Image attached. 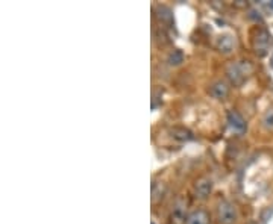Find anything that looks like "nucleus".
<instances>
[{
	"label": "nucleus",
	"instance_id": "f257e3e1",
	"mask_svg": "<svg viewBox=\"0 0 273 224\" xmlns=\"http://www.w3.org/2000/svg\"><path fill=\"white\" fill-rule=\"evenodd\" d=\"M252 73V66L249 61H238L232 62L226 68V74L229 77L231 84L234 85H242L245 82V79Z\"/></svg>",
	"mask_w": 273,
	"mask_h": 224
},
{
	"label": "nucleus",
	"instance_id": "f03ea898",
	"mask_svg": "<svg viewBox=\"0 0 273 224\" xmlns=\"http://www.w3.org/2000/svg\"><path fill=\"white\" fill-rule=\"evenodd\" d=\"M238 218V212L234 203L223 200L217 206V221L219 224H234Z\"/></svg>",
	"mask_w": 273,
	"mask_h": 224
},
{
	"label": "nucleus",
	"instance_id": "7ed1b4c3",
	"mask_svg": "<svg viewBox=\"0 0 273 224\" xmlns=\"http://www.w3.org/2000/svg\"><path fill=\"white\" fill-rule=\"evenodd\" d=\"M269 43H270V37L267 34V30L260 29L258 32H256V38L253 40V45H255L256 53L264 55L269 49Z\"/></svg>",
	"mask_w": 273,
	"mask_h": 224
},
{
	"label": "nucleus",
	"instance_id": "20e7f679",
	"mask_svg": "<svg viewBox=\"0 0 273 224\" xmlns=\"http://www.w3.org/2000/svg\"><path fill=\"white\" fill-rule=\"evenodd\" d=\"M213 191V180L208 178H202L195 185V194L198 199H206Z\"/></svg>",
	"mask_w": 273,
	"mask_h": 224
},
{
	"label": "nucleus",
	"instance_id": "39448f33",
	"mask_svg": "<svg viewBox=\"0 0 273 224\" xmlns=\"http://www.w3.org/2000/svg\"><path fill=\"white\" fill-rule=\"evenodd\" d=\"M228 121H229V124H231V127L235 131V132H245L246 131V121H245V118L238 114L237 111H229L228 112Z\"/></svg>",
	"mask_w": 273,
	"mask_h": 224
},
{
	"label": "nucleus",
	"instance_id": "423d86ee",
	"mask_svg": "<svg viewBox=\"0 0 273 224\" xmlns=\"http://www.w3.org/2000/svg\"><path fill=\"white\" fill-rule=\"evenodd\" d=\"M210 94L214 99H226L229 94V87L226 82L223 81H217L210 87Z\"/></svg>",
	"mask_w": 273,
	"mask_h": 224
},
{
	"label": "nucleus",
	"instance_id": "0eeeda50",
	"mask_svg": "<svg viewBox=\"0 0 273 224\" xmlns=\"http://www.w3.org/2000/svg\"><path fill=\"white\" fill-rule=\"evenodd\" d=\"M187 224H210V214L205 209H196L187 217Z\"/></svg>",
	"mask_w": 273,
	"mask_h": 224
},
{
	"label": "nucleus",
	"instance_id": "6e6552de",
	"mask_svg": "<svg viewBox=\"0 0 273 224\" xmlns=\"http://www.w3.org/2000/svg\"><path fill=\"white\" fill-rule=\"evenodd\" d=\"M234 45H235V41L231 35H222L219 37L217 40V49L222 52V53H229L234 50Z\"/></svg>",
	"mask_w": 273,
	"mask_h": 224
},
{
	"label": "nucleus",
	"instance_id": "1a4fd4ad",
	"mask_svg": "<svg viewBox=\"0 0 273 224\" xmlns=\"http://www.w3.org/2000/svg\"><path fill=\"white\" fill-rule=\"evenodd\" d=\"M172 134V138L178 139V141H190L193 139V134L187 129H184V127H173V129L170 131Z\"/></svg>",
	"mask_w": 273,
	"mask_h": 224
},
{
	"label": "nucleus",
	"instance_id": "9d476101",
	"mask_svg": "<svg viewBox=\"0 0 273 224\" xmlns=\"http://www.w3.org/2000/svg\"><path fill=\"white\" fill-rule=\"evenodd\" d=\"M261 123H263V126L266 127L267 131H273V108L266 111V114L263 115Z\"/></svg>",
	"mask_w": 273,
	"mask_h": 224
},
{
	"label": "nucleus",
	"instance_id": "9b49d317",
	"mask_svg": "<svg viewBox=\"0 0 273 224\" xmlns=\"http://www.w3.org/2000/svg\"><path fill=\"white\" fill-rule=\"evenodd\" d=\"M158 15H159V19L161 20H164V22H167V23H172L173 22V14H172V11L167 8V6H159L158 8Z\"/></svg>",
	"mask_w": 273,
	"mask_h": 224
},
{
	"label": "nucleus",
	"instance_id": "f8f14e48",
	"mask_svg": "<svg viewBox=\"0 0 273 224\" xmlns=\"http://www.w3.org/2000/svg\"><path fill=\"white\" fill-rule=\"evenodd\" d=\"M169 62L172 64V66H179V64L184 62V53L181 50H174L173 53H170Z\"/></svg>",
	"mask_w": 273,
	"mask_h": 224
},
{
	"label": "nucleus",
	"instance_id": "ddd939ff",
	"mask_svg": "<svg viewBox=\"0 0 273 224\" xmlns=\"http://www.w3.org/2000/svg\"><path fill=\"white\" fill-rule=\"evenodd\" d=\"M173 220L176 223H179L181 220H184V206H176L174 211H173Z\"/></svg>",
	"mask_w": 273,
	"mask_h": 224
},
{
	"label": "nucleus",
	"instance_id": "4468645a",
	"mask_svg": "<svg viewBox=\"0 0 273 224\" xmlns=\"http://www.w3.org/2000/svg\"><path fill=\"white\" fill-rule=\"evenodd\" d=\"M266 8H267L270 12H273V3H266Z\"/></svg>",
	"mask_w": 273,
	"mask_h": 224
},
{
	"label": "nucleus",
	"instance_id": "2eb2a0df",
	"mask_svg": "<svg viewBox=\"0 0 273 224\" xmlns=\"http://www.w3.org/2000/svg\"><path fill=\"white\" fill-rule=\"evenodd\" d=\"M272 66H273V61H272Z\"/></svg>",
	"mask_w": 273,
	"mask_h": 224
}]
</instances>
